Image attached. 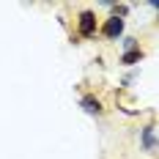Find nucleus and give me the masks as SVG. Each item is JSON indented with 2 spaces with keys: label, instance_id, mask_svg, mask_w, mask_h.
Listing matches in <instances>:
<instances>
[{
  "label": "nucleus",
  "instance_id": "f257e3e1",
  "mask_svg": "<svg viewBox=\"0 0 159 159\" xmlns=\"http://www.w3.org/2000/svg\"><path fill=\"white\" fill-rule=\"evenodd\" d=\"M77 30H80V36H85V39H91L96 33V14L93 11H82V14H80Z\"/></svg>",
  "mask_w": 159,
  "mask_h": 159
},
{
  "label": "nucleus",
  "instance_id": "7ed1b4c3",
  "mask_svg": "<svg viewBox=\"0 0 159 159\" xmlns=\"http://www.w3.org/2000/svg\"><path fill=\"white\" fill-rule=\"evenodd\" d=\"M80 107L88 112V115H102V110H104L96 96H82V99H80Z\"/></svg>",
  "mask_w": 159,
  "mask_h": 159
},
{
  "label": "nucleus",
  "instance_id": "20e7f679",
  "mask_svg": "<svg viewBox=\"0 0 159 159\" xmlns=\"http://www.w3.org/2000/svg\"><path fill=\"white\" fill-rule=\"evenodd\" d=\"M143 148L145 151H157V126L143 129Z\"/></svg>",
  "mask_w": 159,
  "mask_h": 159
},
{
  "label": "nucleus",
  "instance_id": "f03ea898",
  "mask_svg": "<svg viewBox=\"0 0 159 159\" xmlns=\"http://www.w3.org/2000/svg\"><path fill=\"white\" fill-rule=\"evenodd\" d=\"M102 36H107V39H118V36H124V19H121V16H110V19H104V25H102Z\"/></svg>",
  "mask_w": 159,
  "mask_h": 159
},
{
  "label": "nucleus",
  "instance_id": "39448f33",
  "mask_svg": "<svg viewBox=\"0 0 159 159\" xmlns=\"http://www.w3.org/2000/svg\"><path fill=\"white\" fill-rule=\"evenodd\" d=\"M137 61H143V49H129V52L121 55V63L124 66H134Z\"/></svg>",
  "mask_w": 159,
  "mask_h": 159
},
{
  "label": "nucleus",
  "instance_id": "423d86ee",
  "mask_svg": "<svg viewBox=\"0 0 159 159\" xmlns=\"http://www.w3.org/2000/svg\"><path fill=\"white\" fill-rule=\"evenodd\" d=\"M124 49H137V41H134V39H124Z\"/></svg>",
  "mask_w": 159,
  "mask_h": 159
}]
</instances>
